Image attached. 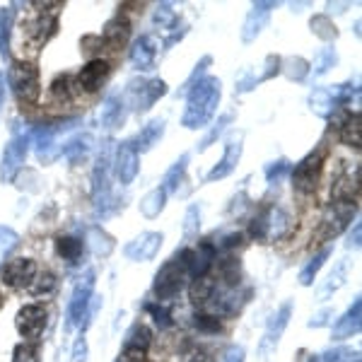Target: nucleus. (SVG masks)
Here are the masks:
<instances>
[{
	"mask_svg": "<svg viewBox=\"0 0 362 362\" xmlns=\"http://www.w3.org/2000/svg\"><path fill=\"white\" fill-rule=\"evenodd\" d=\"M191 362H210V358H206V355H198V358L191 360Z\"/></svg>",
	"mask_w": 362,
	"mask_h": 362,
	"instance_id": "obj_51",
	"label": "nucleus"
},
{
	"mask_svg": "<svg viewBox=\"0 0 362 362\" xmlns=\"http://www.w3.org/2000/svg\"><path fill=\"white\" fill-rule=\"evenodd\" d=\"M201 227V206H191L186 210V220H184V237H194Z\"/></svg>",
	"mask_w": 362,
	"mask_h": 362,
	"instance_id": "obj_38",
	"label": "nucleus"
},
{
	"mask_svg": "<svg viewBox=\"0 0 362 362\" xmlns=\"http://www.w3.org/2000/svg\"><path fill=\"white\" fill-rule=\"evenodd\" d=\"M138 169H140L138 150L133 145V140H126V143L119 145V150L114 155V177L121 186H131L133 179L138 177Z\"/></svg>",
	"mask_w": 362,
	"mask_h": 362,
	"instance_id": "obj_8",
	"label": "nucleus"
},
{
	"mask_svg": "<svg viewBox=\"0 0 362 362\" xmlns=\"http://www.w3.org/2000/svg\"><path fill=\"white\" fill-rule=\"evenodd\" d=\"M124 97L109 95L102 104V126L104 128H116L124 124Z\"/></svg>",
	"mask_w": 362,
	"mask_h": 362,
	"instance_id": "obj_23",
	"label": "nucleus"
},
{
	"mask_svg": "<svg viewBox=\"0 0 362 362\" xmlns=\"http://www.w3.org/2000/svg\"><path fill=\"white\" fill-rule=\"evenodd\" d=\"M83 249H85L83 239L75 237V235H63V237H58V242H56V251H58V256H61V259H66V261H75V259H80V254H83Z\"/></svg>",
	"mask_w": 362,
	"mask_h": 362,
	"instance_id": "obj_30",
	"label": "nucleus"
},
{
	"mask_svg": "<svg viewBox=\"0 0 362 362\" xmlns=\"http://www.w3.org/2000/svg\"><path fill=\"white\" fill-rule=\"evenodd\" d=\"M336 49L334 46H324V49H319V54H317V61H314V75H321V73H326L329 68H334L336 66Z\"/></svg>",
	"mask_w": 362,
	"mask_h": 362,
	"instance_id": "obj_36",
	"label": "nucleus"
},
{
	"mask_svg": "<svg viewBox=\"0 0 362 362\" xmlns=\"http://www.w3.org/2000/svg\"><path fill=\"white\" fill-rule=\"evenodd\" d=\"M13 362H39L37 348L29 346V343H20V346L15 348V353H13Z\"/></svg>",
	"mask_w": 362,
	"mask_h": 362,
	"instance_id": "obj_40",
	"label": "nucleus"
},
{
	"mask_svg": "<svg viewBox=\"0 0 362 362\" xmlns=\"http://www.w3.org/2000/svg\"><path fill=\"white\" fill-rule=\"evenodd\" d=\"M230 121H232V114H227V116H223V119H220V121H218V126H215V128H210V131H208V136H206V138H203V143H201V145H198V150H206V148H210V145H213V143H215V140H218V138H220V133H223V131H225V126H227V124H230Z\"/></svg>",
	"mask_w": 362,
	"mask_h": 362,
	"instance_id": "obj_39",
	"label": "nucleus"
},
{
	"mask_svg": "<svg viewBox=\"0 0 362 362\" xmlns=\"http://www.w3.org/2000/svg\"><path fill=\"white\" fill-rule=\"evenodd\" d=\"M51 95H54L56 99H70V78L68 75H61V78H56L54 87H51Z\"/></svg>",
	"mask_w": 362,
	"mask_h": 362,
	"instance_id": "obj_43",
	"label": "nucleus"
},
{
	"mask_svg": "<svg viewBox=\"0 0 362 362\" xmlns=\"http://www.w3.org/2000/svg\"><path fill=\"white\" fill-rule=\"evenodd\" d=\"M109 172H112V155H109V143L97 155L95 169H92V201H95L97 213L107 218L109 203H112V189H109Z\"/></svg>",
	"mask_w": 362,
	"mask_h": 362,
	"instance_id": "obj_2",
	"label": "nucleus"
},
{
	"mask_svg": "<svg viewBox=\"0 0 362 362\" xmlns=\"http://www.w3.org/2000/svg\"><path fill=\"white\" fill-rule=\"evenodd\" d=\"M283 172H290V162H288V160H278V165L273 162V165H268V167H266L268 181H273V179L278 181V174H283Z\"/></svg>",
	"mask_w": 362,
	"mask_h": 362,
	"instance_id": "obj_45",
	"label": "nucleus"
},
{
	"mask_svg": "<svg viewBox=\"0 0 362 362\" xmlns=\"http://www.w3.org/2000/svg\"><path fill=\"white\" fill-rule=\"evenodd\" d=\"M8 83L15 97L22 99V102H37L39 99V70L32 63H13L8 70Z\"/></svg>",
	"mask_w": 362,
	"mask_h": 362,
	"instance_id": "obj_4",
	"label": "nucleus"
},
{
	"mask_svg": "<svg viewBox=\"0 0 362 362\" xmlns=\"http://www.w3.org/2000/svg\"><path fill=\"white\" fill-rule=\"evenodd\" d=\"M331 249H334V247H331V244H326L324 249L317 251V254H314L312 259H309L307 264L302 266V271H300V285H305V288H307V285L314 283V278H317V273L321 271V266H324L326 261H329Z\"/></svg>",
	"mask_w": 362,
	"mask_h": 362,
	"instance_id": "obj_28",
	"label": "nucleus"
},
{
	"mask_svg": "<svg viewBox=\"0 0 362 362\" xmlns=\"http://www.w3.org/2000/svg\"><path fill=\"white\" fill-rule=\"evenodd\" d=\"M17 324V331H20L22 336L29 338V341H34V338H39L44 334L46 329V309L42 305H27L20 309V314H17L15 319Z\"/></svg>",
	"mask_w": 362,
	"mask_h": 362,
	"instance_id": "obj_14",
	"label": "nucleus"
},
{
	"mask_svg": "<svg viewBox=\"0 0 362 362\" xmlns=\"http://www.w3.org/2000/svg\"><path fill=\"white\" fill-rule=\"evenodd\" d=\"M167 92L165 80L160 78H138L126 87L124 102L131 104L136 112H148L150 107Z\"/></svg>",
	"mask_w": 362,
	"mask_h": 362,
	"instance_id": "obj_3",
	"label": "nucleus"
},
{
	"mask_svg": "<svg viewBox=\"0 0 362 362\" xmlns=\"http://www.w3.org/2000/svg\"><path fill=\"white\" fill-rule=\"evenodd\" d=\"M348 266H350V264H348L346 259L338 261L336 268H334V273H331V276L326 278V283L319 288V293H317V300H319V302L329 300V297L334 295L343 283H346V280H348Z\"/></svg>",
	"mask_w": 362,
	"mask_h": 362,
	"instance_id": "obj_25",
	"label": "nucleus"
},
{
	"mask_svg": "<svg viewBox=\"0 0 362 362\" xmlns=\"http://www.w3.org/2000/svg\"><path fill=\"white\" fill-rule=\"evenodd\" d=\"M92 285H95V273L87 271L85 278L78 280L73 290V297L68 302V326L75 329V326H85L87 317L92 314L90 300H92Z\"/></svg>",
	"mask_w": 362,
	"mask_h": 362,
	"instance_id": "obj_5",
	"label": "nucleus"
},
{
	"mask_svg": "<svg viewBox=\"0 0 362 362\" xmlns=\"http://www.w3.org/2000/svg\"><path fill=\"white\" fill-rule=\"evenodd\" d=\"M3 107H5V78L0 73V112H3Z\"/></svg>",
	"mask_w": 362,
	"mask_h": 362,
	"instance_id": "obj_50",
	"label": "nucleus"
},
{
	"mask_svg": "<svg viewBox=\"0 0 362 362\" xmlns=\"http://www.w3.org/2000/svg\"><path fill=\"white\" fill-rule=\"evenodd\" d=\"M92 153V136H73L66 140V145H63V155L68 157L70 162H83L85 157H90Z\"/></svg>",
	"mask_w": 362,
	"mask_h": 362,
	"instance_id": "obj_26",
	"label": "nucleus"
},
{
	"mask_svg": "<svg viewBox=\"0 0 362 362\" xmlns=\"http://www.w3.org/2000/svg\"><path fill=\"white\" fill-rule=\"evenodd\" d=\"M54 288H56V278H54V273H44V276H39V278H37V283L29 285V295H34V297H39V295H49Z\"/></svg>",
	"mask_w": 362,
	"mask_h": 362,
	"instance_id": "obj_37",
	"label": "nucleus"
},
{
	"mask_svg": "<svg viewBox=\"0 0 362 362\" xmlns=\"http://www.w3.org/2000/svg\"><path fill=\"white\" fill-rule=\"evenodd\" d=\"M128 34H131V27H128L126 20H112L104 29V37H107L109 44H124Z\"/></svg>",
	"mask_w": 362,
	"mask_h": 362,
	"instance_id": "obj_35",
	"label": "nucleus"
},
{
	"mask_svg": "<svg viewBox=\"0 0 362 362\" xmlns=\"http://www.w3.org/2000/svg\"><path fill=\"white\" fill-rule=\"evenodd\" d=\"M213 297H215V280L208 276L196 278V283L191 285V302L196 307H206Z\"/></svg>",
	"mask_w": 362,
	"mask_h": 362,
	"instance_id": "obj_29",
	"label": "nucleus"
},
{
	"mask_svg": "<svg viewBox=\"0 0 362 362\" xmlns=\"http://www.w3.org/2000/svg\"><path fill=\"white\" fill-rule=\"evenodd\" d=\"M220 95H223V83L218 78H203L189 90V99H186V109L181 116V124L191 131L203 128L213 121L215 112H218Z\"/></svg>",
	"mask_w": 362,
	"mask_h": 362,
	"instance_id": "obj_1",
	"label": "nucleus"
},
{
	"mask_svg": "<svg viewBox=\"0 0 362 362\" xmlns=\"http://www.w3.org/2000/svg\"><path fill=\"white\" fill-rule=\"evenodd\" d=\"M179 259H181V264H184L186 273H191L194 278H203L215 261V249L210 242H203L201 249H196V251H181Z\"/></svg>",
	"mask_w": 362,
	"mask_h": 362,
	"instance_id": "obj_15",
	"label": "nucleus"
},
{
	"mask_svg": "<svg viewBox=\"0 0 362 362\" xmlns=\"http://www.w3.org/2000/svg\"><path fill=\"white\" fill-rule=\"evenodd\" d=\"M150 343H153V334H150V329H145V326L136 324L131 329V334H128L126 343H124V355H126V358L140 360L145 350L150 348Z\"/></svg>",
	"mask_w": 362,
	"mask_h": 362,
	"instance_id": "obj_21",
	"label": "nucleus"
},
{
	"mask_svg": "<svg viewBox=\"0 0 362 362\" xmlns=\"http://www.w3.org/2000/svg\"><path fill=\"white\" fill-rule=\"evenodd\" d=\"M358 249L360 247V220H355V230L350 232V237H348V249Z\"/></svg>",
	"mask_w": 362,
	"mask_h": 362,
	"instance_id": "obj_49",
	"label": "nucleus"
},
{
	"mask_svg": "<svg viewBox=\"0 0 362 362\" xmlns=\"http://www.w3.org/2000/svg\"><path fill=\"white\" fill-rule=\"evenodd\" d=\"M186 165H189V155H181V160L169 167V172L165 174V181H162V189H165L167 194H177V196L186 194L184 191Z\"/></svg>",
	"mask_w": 362,
	"mask_h": 362,
	"instance_id": "obj_22",
	"label": "nucleus"
},
{
	"mask_svg": "<svg viewBox=\"0 0 362 362\" xmlns=\"http://www.w3.org/2000/svg\"><path fill=\"white\" fill-rule=\"evenodd\" d=\"M162 133H165V119L150 121V124L145 126L143 131H140L138 136H136V140H133V145H136L138 153H148V150L153 148L157 140L162 138Z\"/></svg>",
	"mask_w": 362,
	"mask_h": 362,
	"instance_id": "obj_24",
	"label": "nucleus"
},
{
	"mask_svg": "<svg viewBox=\"0 0 362 362\" xmlns=\"http://www.w3.org/2000/svg\"><path fill=\"white\" fill-rule=\"evenodd\" d=\"M17 244H20V235H17L13 227L0 225V266H3L5 259L17 249Z\"/></svg>",
	"mask_w": 362,
	"mask_h": 362,
	"instance_id": "obj_33",
	"label": "nucleus"
},
{
	"mask_svg": "<svg viewBox=\"0 0 362 362\" xmlns=\"http://www.w3.org/2000/svg\"><path fill=\"white\" fill-rule=\"evenodd\" d=\"M360 116L358 114H346V121L341 124V140L350 148L360 150Z\"/></svg>",
	"mask_w": 362,
	"mask_h": 362,
	"instance_id": "obj_31",
	"label": "nucleus"
},
{
	"mask_svg": "<svg viewBox=\"0 0 362 362\" xmlns=\"http://www.w3.org/2000/svg\"><path fill=\"white\" fill-rule=\"evenodd\" d=\"M329 319H331V309H321L317 317H312L307 321V326H309V329H319V326H324Z\"/></svg>",
	"mask_w": 362,
	"mask_h": 362,
	"instance_id": "obj_46",
	"label": "nucleus"
},
{
	"mask_svg": "<svg viewBox=\"0 0 362 362\" xmlns=\"http://www.w3.org/2000/svg\"><path fill=\"white\" fill-rule=\"evenodd\" d=\"M0 278H3V283L8 288H29L34 283V278H37V264L32 259H13L10 264L3 266Z\"/></svg>",
	"mask_w": 362,
	"mask_h": 362,
	"instance_id": "obj_10",
	"label": "nucleus"
},
{
	"mask_svg": "<svg viewBox=\"0 0 362 362\" xmlns=\"http://www.w3.org/2000/svg\"><path fill=\"white\" fill-rule=\"evenodd\" d=\"M27 150H29V136H15L5 145L3 162H0V181L3 184H10L17 177L20 167L27 160Z\"/></svg>",
	"mask_w": 362,
	"mask_h": 362,
	"instance_id": "obj_7",
	"label": "nucleus"
},
{
	"mask_svg": "<svg viewBox=\"0 0 362 362\" xmlns=\"http://www.w3.org/2000/svg\"><path fill=\"white\" fill-rule=\"evenodd\" d=\"M321 162H324V150L317 148V150H312L305 160L300 162L295 169H293V184H295V189H300V191H312L314 189V184H317V177H319V169H321Z\"/></svg>",
	"mask_w": 362,
	"mask_h": 362,
	"instance_id": "obj_11",
	"label": "nucleus"
},
{
	"mask_svg": "<svg viewBox=\"0 0 362 362\" xmlns=\"http://www.w3.org/2000/svg\"><path fill=\"white\" fill-rule=\"evenodd\" d=\"M312 32H317L321 39H336V27L329 25V22L324 20V17H317V20H312Z\"/></svg>",
	"mask_w": 362,
	"mask_h": 362,
	"instance_id": "obj_42",
	"label": "nucleus"
},
{
	"mask_svg": "<svg viewBox=\"0 0 362 362\" xmlns=\"http://www.w3.org/2000/svg\"><path fill=\"white\" fill-rule=\"evenodd\" d=\"M165 203H167V191L162 189V186H157V189H153L148 196L143 198V201H140V206H138L140 215L148 218V220H155L157 215L165 210Z\"/></svg>",
	"mask_w": 362,
	"mask_h": 362,
	"instance_id": "obj_27",
	"label": "nucleus"
},
{
	"mask_svg": "<svg viewBox=\"0 0 362 362\" xmlns=\"http://www.w3.org/2000/svg\"><path fill=\"white\" fill-rule=\"evenodd\" d=\"M276 8V3H271V0H264V3H256L254 8L249 10L247 15V22H244V29H242V39L244 44H249L251 39L256 37V34L264 29L268 15H271V10Z\"/></svg>",
	"mask_w": 362,
	"mask_h": 362,
	"instance_id": "obj_19",
	"label": "nucleus"
},
{
	"mask_svg": "<svg viewBox=\"0 0 362 362\" xmlns=\"http://www.w3.org/2000/svg\"><path fill=\"white\" fill-rule=\"evenodd\" d=\"M293 309H295V302L293 300H285L283 305L276 309V314L268 319L266 334H264V338H261V343H259L261 358H268V355H271L273 350L278 348L280 338H283L285 329H288V324H290V317H293Z\"/></svg>",
	"mask_w": 362,
	"mask_h": 362,
	"instance_id": "obj_6",
	"label": "nucleus"
},
{
	"mask_svg": "<svg viewBox=\"0 0 362 362\" xmlns=\"http://www.w3.org/2000/svg\"><path fill=\"white\" fill-rule=\"evenodd\" d=\"M10 32H13V8H0V56L10 61Z\"/></svg>",
	"mask_w": 362,
	"mask_h": 362,
	"instance_id": "obj_32",
	"label": "nucleus"
},
{
	"mask_svg": "<svg viewBox=\"0 0 362 362\" xmlns=\"http://www.w3.org/2000/svg\"><path fill=\"white\" fill-rule=\"evenodd\" d=\"M360 309H362V300L355 297V302L350 305V309L336 321L334 331H331V338H334V341H346V338L360 334V321H362Z\"/></svg>",
	"mask_w": 362,
	"mask_h": 362,
	"instance_id": "obj_17",
	"label": "nucleus"
},
{
	"mask_svg": "<svg viewBox=\"0 0 362 362\" xmlns=\"http://www.w3.org/2000/svg\"><path fill=\"white\" fill-rule=\"evenodd\" d=\"M184 276H186V268L181 264V259L167 261L165 266L160 268V273H157L155 278V293L160 300H169V297H174L179 293L181 283H184Z\"/></svg>",
	"mask_w": 362,
	"mask_h": 362,
	"instance_id": "obj_9",
	"label": "nucleus"
},
{
	"mask_svg": "<svg viewBox=\"0 0 362 362\" xmlns=\"http://www.w3.org/2000/svg\"><path fill=\"white\" fill-rule=\"evenodd\" d=\"M353 213H355V206L350 201H343V198L336 201L334 208L329 210V215L324 218V223H321L319 235L326 239H336L348 227L350 220H353Z\"/></svg>",
	"mask_w": 362,
	"mask_h": 362,
	"instance_id": "obj_12",
	"label": "nucleus"
},
{
	"mask_svg": "<svg viewBox=\"0 0 362 362\" xmlns=\"http://www.w3.org/2000/svg\"><path fill=\"white\" fill-rule=\"evenodd\" d=\"M309 107L314 109L319 116H329L331 112H334V97H331L329 90H317L312 92V97H309Z\"/></svg>",
	"mask_w": 362,
	"mask_h": 362,
	"instance_id": "obj_34",
	"label": "nucleus"
},
{
	"mask_svg": "<svg viewBox=\"0 0 362 362\" xmlns=\"http://www.w3.org/2000/svg\"><path fill=\"white\" fill-rule=\"evenodd\" d=\"M109 61H102V58H95V61H90L87 66H83V70L78 73V87L87 95H92V92L102 90L104 80H107L109 75Z\"/></svg>",
	"mask_w": 362,
	"mask_h": 362,
	"instance_id": "obj_16",
	"label": "nucleus"
},
{
	"mask_svg": "<svg viewBox=\"0 0 362 362\" xmlns=\"http://www.w3.org/2000/svg\"><path fill=\"white\" fill-rule=\"evenodd\" d=\"M196 326H198V331H203V334H218L220 331L218 317H210V314H198Z\"/></svg>",
	"mask_w": 362,
	"mask_h": 362,
	"instance_id": "obj_41",
	"label": "nucleus"
},
{
	"mask_svg": "<svg viewBox=\"0 0 362 362\" xmlns=\"http://www.w3.org/2000/svg\"><path fill=\"white\" fill-rule=\"evenodd\" d=\"M87 360V341L85 338H78L75 343V353H73V362H85Z\"/></svg>",
	"mask_w": 362,
	"mask_h": 362,
	"instance_id": "obj_48",
	"label": "nucleus"
},
{
	"mask_svg": "<svg viewBox=\"0 0 362 362\" xmlns=\"http://www.w3.org/2000/svg\"><path fill=\"white\" fill-rule=\"evenodd\" d=\"M244 358H247L244 348H242V346H235V348H230V350L225 353V360H223V362H244Z\"/></svg>",
	"mask_w": 362,
	"mask_h": 362,
	"instance_id": "obj_47",
	"label": "nucleus"
},
{
	"mask_svg": "<svg viewBox=\"0 0 362 362\" xmlns=\"http://www.w3.org/2000/svg\"><path fill=\"white\" fill-rule=\"evenodd\" d=\"M155 54H157V46L153 42V37H148V34L138 37L136 42H133V46H131V63H133V68L153 70L155 68Z\"/></svg>",
	"mask_w": 362,
	"mask_h": 362,
	"instance_id": "obj_20",
	"label": "nucleus"
},
{
	"mask_svg": "<svg viewBox=\"0 0 362 362\" xmlns=\"http://www.w3.org/2000/svg\"><path fill=\"white\" fill-rule=\"evenodd\" d=\"M155 22L157 25H172V22H177V17H174L169 5H160V8L155 10Z\"/></svg>",
	"mask_w": 362,
	"mask_h": 362,
	"instance_id": "obj_44",
	"label": "nucleus"
},
{
	"mask_svg": "<svg viewBox=\"0 0 362 362\" xmlns=\"http://www.w3.org/2000/svg\"><path fill=\"white\" fill-rule=\"evenodd\" d=\"M239 157H242V138L237 136V140H230V143H227L223 160H220L218 165L210 169L208 181H220V179L230 177V174L235 172L237 165H239Z\"/></svg>",
	"mask_w": 362,
	"mask_h": 362,
	"instance_id": "obj_18",
	"label": "nucleus"
},
{
	"mask_svg": "<svg viewBox=\"0 0 362 362\" xmlns=\"http://www.w3.org/2000/svg\"><path fill=\"white\" fill-rule=\"evenodd\" d=\"M162 242H165L162 232H145V235L131 239V242L126 244L124 254H126V259H131V261H153L162 247Z\"/></svg>",
	"mask_w": 362,
	"mask_h": 362,
	"instance_id": "obj_13",
	"label": "nucleus"
}]
</instances>
